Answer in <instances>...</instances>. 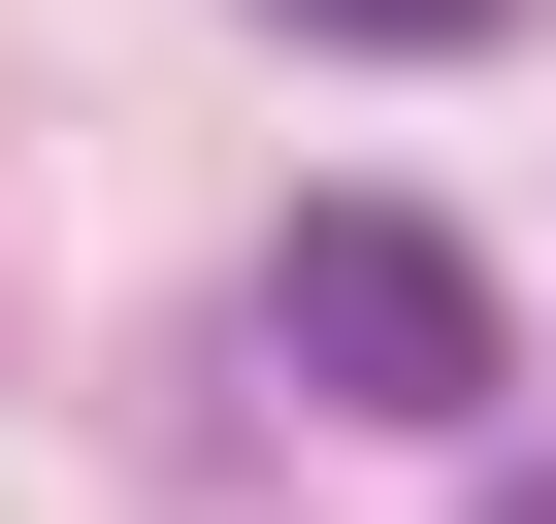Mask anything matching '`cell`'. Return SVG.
Segmentation results:
<instances>
[{"instance_id": "1", "label": "cell", "mask_w": 556, "mask_h": 524, "mask_svg": "<svg viewBox=\"0 0 556 524\" xmlns=\"http://www.w3.org/2000/svg\"><path fill=\"white\" fill-rule=\"evenodd\" d=\"M262 328H295L328 426H491V262L426 197H295V229H262Z\"/></svg>"}, {"instance_id": "2", "label": "cell", "mask_w": 556, "mask_h": 524, "mask_svg": "<svg viewBox=\"0 0 556 524\" xmlns=\"http://www.w3.org/2000/svg\"><path fill=\"white\" fill-rule=\"evenodd\" d=\"M262 34H361V66H458V34H523V0H262Z\"/></svg>"}, {"instance_id": "3", "label": "cell", "mask_w": 556, "mask_h": 524, "mask_svg": "<svg viewBox=\"0 0 556 524\" xmlns=\"http://www.w3.org/2000/svg\"><path fill=\"white\" fill-rule=\"evenodd\" d=\"M491 524H556V459H491Z\"/></svg>"}]
</instances>
